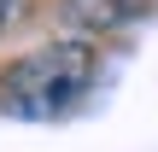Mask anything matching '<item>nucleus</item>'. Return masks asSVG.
<instances>
[{
	"label": "nucleus",
	"instance_id": "f257e3e1",
	"mask_svg": "<svg viewBox=\"0 0 158 152\" xmlns=\"http://www.w3.org/2000/svg\"><path fill=\"white\" fill-rule=\"evenodd\" d=\"M100 76V53L88 41H47L23 59L6 64L0 76V100L18 117H64Z\"/></svg>",
	"mask_w": 158,
	"mask_h": 152
},
{
	"label": "nucleus",
	"instance_id": "f03ea898",
	"mask_svg": "<svg viewBox=\"0 0 158 152\" xmlns=\"http://www.w3.org/2000/svg\"><path fill=\"white\" fill-rule=\"evenodd\" d=\"M147 12H152V0H59V23L70 29V41L111 35L123 23H141Z\"/></svg>",
	"mask_w": 158,
	"mask_h": 152
},
{
	"label": "nucleus",
	"instance_id": "7ed1b4c3",
	"mask_svg": "<svg viewBox=\"0 0 158 152\" xmlns=\"http://www.w3.org/2000/svg\"><path fill=\"white\" fill-rule=\"evenodd\" d=\"M12 12H18V0H0V29L12 23Z\"/></svg>",
	"mask_w": 158,
	"mask_h": 152
}]
</instances>
